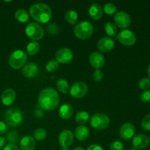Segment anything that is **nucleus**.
Listing matches in <instances>:
<instances>
[{"instance_id":"4","label":"nucleus","mask_w":150,"mask_h":150,"mask_svg":"<svg viewBox=\"0 0 150 150\" xmlns=\"http://www.w3.org/2000/svg\"><path fill=\"white\" fill-rule=\"evenodd\" d=\"M93 32V25L87 21H81L77 23L73 29L75 36L81 40H86L90 38Z\"/></svg>"},{"instance_id":"40","label":"nucleus","mask_w":150,"mask_h":150,"mask_svg":"<svg viewBox=\"0 0 150 150\" xmlns=\"http://www.w3.org/2000/svg\"><path fill=\"white\" fill-rule=\"evenodd\" d=\"M3 150H20V149H19L16 144H9L8 145L4 146V148L3 149Z\"/></svg>"},{"instance_id":"24","label":"nucleus","mask_w":150,"mask_h":150,"mask_svg":"<svg viewBox=\"0 0 150 150\" xmlns=\"http://www.w3.org/2000/svg\"><path fill=\"white\" fill-rule=\"evenodd\" d=\"M40 48V44L37 41H32L26 45V52L29 56H34L39 52Z\"/></svg>"},{"instance_id":"37","label":"nucleus","mask_w":150,"mask_h":150,"mask_svg":"<svg viewBox=\"0 0 150 150\" xmlns=\"http://www.w3.org/2000/svg\"><path fill=\"white\" fill-rule=\"evenodd\" d=\"M92 78L95 82H100L103 78V74L100 70H95L92 73Z\"/></svg>"},{"instance_id":"41","label":"nucleus","mask_w":150,"mask_h":150,"mask_svg":"<svg viewBox=\"0 0 150 150\" xmlns=\"http://www.w3.org/2000/svg\"><path fill=\"white\" fill-rule=\"evenodd\" d=\"M86 150H103V149L98 144H91L90 146H88Z\"/></svg>"},{"instance_id":"22","label":"nucleus","mask_w":150,"mask_h":150,"mask_svg":"<svg viewBox=\"0 0 150 150\" xmlns=\"http://www.w3.org/2000/svg\"><path fill=\"white\" fill-rule=\"evenodd\" d=\"M73 114V108L70 104H63L59 109V116L63 120H69L71 118Z\"/></svg>"},{"instance_id":"34","label":"nucleus","mask_w":150,"mask_h":150,"mask_svg":"<svg viewBox=\"0 0 150 150\" xmlns=\"http://www.w3.org/2000/svg\"><path fill=\"white\" fill-rule=\"evenodd\" d=\"M139 86L140 89L144 90H147L150 87V79L148 78H144L139 81Z\"/></svg>"},{"instance_id":"17","label":"nucleus","mask_w":150,"mask_h":150,"mask_svg":"<svg viewBox=\"0 0 150 150\" xmlns=\"http://www.w3.org/2000/svg\"><path fill=\"white\" fill-rule=\"evenodd\" d=\"M39 72L38 66L34 62H29L25 64L22 70L23 76L26 79H34L36 77Z\"/></svg>"},{"instance_id":"28","label":"nucleus","mask_w":150,"mask_h":150,"mask_svg":"<svg viewBox=\"0 0 150 150\" xmlns=\"http://www.w3.org/2000/svg\"><path fill=\"white\" fill-rule=\"evenodd\" d=\"M105 33L110 37H115L117 33V27L115 23L112 22H108L105 25Z\"/></svg>"},{"instance_id":"8","label":"nucleus","mask_w":150,"mask_h":150,"mask_svg":"<svg viewBox=\"0 0 150 150\" xmlns=\"http://www.w3.org/2000/svg\"><path fill=\"white\" fill-rule=\"evenodd\" d=\"M117 40L122 45L126 46H131L136 43V37L132 31L124 29L117 35Z\"/></svg>"},{"instance_id":"1","label":"nucleus","mask_w":150,"mask_h":150,"mask_svg":"<svg viewBox=\"0 0 150 150\" xmlns=\"http://www.w3.org/2000/svg\"><path fill=\"white\" fill-rule=\"evenodd\" d=\"M59 104V95L54 89L45 88L38 95V105L46 111H54Z\"/></svg>"},{"instance_id":"31","label":"nucleus","mask_w":150,"mask_h":150,"mask_svg":"<svg viewBox=\"0 0 150 150\" xmlns=\"http://www.w3.org/2000/svg\"><path fill=\"white\" fill-rule=\"evenodd\" d=\"M59 68V62L57 60H51L47 63L45 69L48 73H55Z\"/></svg>"},{"instance_id":"42","label":"nucleus","mask_w":150,"mask_h":150,"mask_svg":"<svg viewBox=\"0 0 150 150\" xmlns=\"http://www.w3.org/2000/svg\"><path fill=\"white\" fill-rule=\"evenodd\" d=\"M6 142H7L6 138H4L2 136H0V149H1V148H3L5 146Z\"/></svg>"},{"instance_id":"33","label":"nucleus","mask_w":150,"mask_h":150,"mask_svg":"<svg viewBox=\"0 0 150 150\" xmlns=\"http://www.w3.org/2000/svg\"><path fill=\"white\" fill-rule=\"evenodd\" d=\"M47 32L50 35H56L57 34L59 33V28L58 25L56 24L55 23H50L47 26Z\"/></svg>"},{"instance_id":"35","label":"nucleus","mask_w":150,"mask_h":150,"mask_svg":"<svg viewBox=\"0 0 150 150\" xmlns=\"http://www.w3.org/2000/svg\"><path fill=\"white\" fill-rule=\"evenodd\" d=\"M141 125H142V128L145 130H150V114L149 115H146V117H144V119L142 120V123H141Z\"/></svg>"},{"instance_id":"39","label":"nucleus","mask_w":150,"mask_h":150,"mask_svg":"<svg viewBox=\"0 0 150 150\" xmlns=\"http://www.w3.org/2000/svg\"><path fill=\"white\" fill-rule=\"evenodd\" d=\"M8 130V126L4 122L0 121V135L4 134Z\"/></svg>"},{"instance_id":"32","label":"nucleus","mask_w":150,"mask_h":150,"mask_svg":"<svg viewBox=\"0 0 150 150\" xmlns=\"http://www.w3.org/2000/svg\"><path fill=\"white\" fill-rule=\"evenodd\" d=\"M117 7H116V5L114 4H113V3H111V2H108V3H106V4L104 5L103 7V11L104 13H106L107 15H113L114 14V13H116V12H117Z\"/></svg>"},{"instance_id":"10","label":"nucleus","mask_w":150,"mask_h":150,"mask_svg":"<svg viewBox=\"0 0 150 150\" xmlns=\"http://www.w3.org/2000/svg\"><path fill=\"white\" fill-rule=\"evenodd\" d=\"M114 23L120 28H127L131 23V18L125 11L117 12L114 17Z\"/></svg>"},{"instance_id":"13","label":"nucleus","mask_w":150,"mask_h":150,"mask_svg":"<svg viewBox=\"0 0 150 150\" xmlns=\"http://www.w3.org/2000/svg\"><path fill=\"white\" fill-rule=\"evenodd\" d=\"M89 63L92 67L96 68V70H100L105 65V57L101 53L95 51L89 56Z\"/></svg>"},{"instance_id":"26","label":"nucleus","mask_w":150,"mask_h":150,"mask_svg":"<svg viewBox=\"0 0 150 150\" xmlns=\"http://www.w3.org/2000/svg\"><path fill=\"white\" fill-rule=\"evenodd\" d=\"M89 119V114H88L86 111H79L76 114V122L78 123V124L81 125H83L85 123H86L88 122Z\"/></svg>"},{"instance_id":"20","label":"nucleus","mask_w":150,"mask_h":150,"mask_svg":"<svg viewBox=\"0 0 150 150\" xmlns=\"http://www.w3.org/2000/svg\"><path fill=\"white\" fill-rule=\"evenodd\" d=\"M103 10L100 4L98 3H93L89 9V15L92 19L95 21H98L102 18Z\"/></svg>"},{"instance_id":"16","label":"nucleus","mask_w":150,"mask_h":150,"mask_svg":"<svg viewBox=\"0 0 150 150\" xmlns=\"http://www.w3.org/2000/svg\"><path fill=\"white\" fill-rule=\"evenodd\" d=\"M114 47V41L110 37L102 38L98 42V48L100 52H110Z\"/></svg>"},{"instance_id":"47","label":"nucleus","mask_w":150,"mask_h":150,"mask_svg":"<svg viewBox=\"0 0 150 150\" xmlns=\"http://www.w3.org/2000/svg\"><path fill=\"white\" fill-rule=\"evenodd\" d=\"M127 150H136V149H134V148H130V149H128Z\"/></svg>"},{"instance_id":"19","label":"nucleus","mask_w":150,"mask_h":150,"mask_svg":"<svg viewBox=\"0 0 150 150\" xmlns=\"http://www.w3.org/2000/svg\"><path fill=\"white\" fill-rule=\"evenodd\" d=\"M20 150H34L36 146V142L32 136H26L20 141Z\"/></svg>"},{"instance_id":"29","label":"nucleus","mask_w":150,"mask_h":150,"mask_svg":"<svg viewBox=\"0 0 150 150\" xmlns=\"http://www.w3.org/2000/svg\"><path fill=\"white\" fill-rule=\"evenodd\" d=\"M6 140L11 144H16L19 141V134L16 130H10L6 136Z\"/></svg>"},{"instance_id":"43","label":"nucleus","mask_w":150,"mask_h":150,"mask_svg":"<svg viewBox=\"0 0 150 150\" xmlns=\"http://www.w3.org/2000/svg\"><path fill=\"white\" fill-rule=\"evenodd\" d=\"M35 115L38 118H42L44 115L43 111H42V110H39V109L36 110V111H35Z\"/></svg>"},{"instance_id":"36","label":"nucleus","mask_w":150,"mask_h":150,"mask_svg":"<svg viewBox=\"0 0 150 150\" xmlns=\"http://www.w3.org/2000/svg\"><path fill=\"white\" fill-rule=\"evenodd\" d=\"M110 150H124V145L120 141H114L110 145Z\"/></svg>"},{"instance_id":"45","label":"nucleus","mask_w":150,"mask_h":150,"mask_svg":"<svg viewBox=\"0 0 150 150\" xmlns=\"http://www.w3.org/2000/svg\"><path fill=\"white\" fill-rule=\"evenodd\" d=\"M148 74H149V79H150V64H149V67H148Z\"/></svg>"},{"instance_id":"46","label":"nucleus","mask_w":150,"mask_h":150,"mask_svg":"<svg viewBox=\"0 0 150 150\" xmlns=\"http://www.w3.org/2000/svg\"><path fill=\"white\" fill-rule=\"evenodd\" d=\"M61 150H70L68 148H62Z\"/></svg>"},{"instance_id":"5","label":"nucleus","mask_w":150,"mask_h":150,"mask_svg":"<svg viewBox=\"0 0 150 150\" xmlns=\"http://www.w3.org/2000/svg\"><path fill=\"white\" fill-rule=\"evenodd\" d=\"M27 54L22 50H16L9 57L8 62L13 69H20L26 64Z\"/></svg>"},{"instance_id":"27","label":"nucleus","mask_w":150,"mask_h":150,"mask_svg":"<svg viewBox=\"0 0 150 150\" xmlns=\"http://www.w3.org/2000/svg\"><path fill=\"white\" fill-rule=\"evenodd\" d=\"M57 87L60 92L63 94H67L70 91L69 83L65 79H60L57 82Z\"/></svg>"},{"instance_id":"23","label":"nucleus","mask_w":150,"mask_h":150,"mask_svg":"<svg viewBox=\"0 0 150 150\" xmlns=\"http://www.w3.org/2000/svg\"><path fill=\"white\" fill-rule=\"evenodd\" d=\"M15 18L21 23H26L29 21V16L27 12L23 9H19L17 10L15 13Z\"/></svg>"},{"instance_id":"9","label":"nucleus","mask_w":150,"mask_h":150,"mask_svg":"<svg viewBox=\"0 0 150 150\" xmlns=\"http://www.w3.org/2000/svg\"><path fill=\"white\" fill-rule=\"evenodd\" d=\"M88 92V86L84 82L78 81L70 89V94L73 98H81Z\"/></svg>"},{"instance_id":"14","label":"nucleus","mask_w":150,"mask_h":150,"mask_svg":"<svg viewBox=\"0 0 150 150\" xmlns=\"http://www.w3.org/2000/svg\"><path fill=\"white\" fill-rule=\"evenodd\" d=\"M135 134V127L133 124L126 122L121 126L120 129V136L123 140L128 141L133 137Z\"/></svg>"},{"instance_id":"30","label":"nucleus","mask_w":150,"mask_h":150,"mask_svg":"<svg viewBox=\"0 0 150 150\" xmlns=\"http://www.w3.org/2000/svg\"><path fill=\"white\" fill-rule=\"evenodd\" d=\"M47 131L44 128L40 127V128L36 129L34 132V139L35 140L38 141V142H42L46 138Z\"/></svg>"},{"instance_id":"3","label":"nucleus","mask_w":150,"mask_h":150,"mask_svg":"<svg viewBox=\"0 0 150 150\" xmlns=\"http://www.w3.org/2000/svg\"><path fill=\"white\" fill-rule=\"evenodd\" d=\"M4 120L7 126H10L11 127H18L23 122V113L18 108H9L4 113Z\"/></svg>"},{"instance_id":"2","label":"nucleus","mask_w":150,"mask_h":150,"mask_svg":"<svg viewBox=\"0 0 150 150\" xmlns=\"http://www.w3.org/2000/svg\"><path fill=\"white\" fill-rule=\"evenodd\" d=\"M31 17L40 23H46L52 16L51 9L49 6L44 3H36L32 4L29 8Z\"/></svg>"},{"instance_id":"21","label":"nucleus","mask_w":150,"mask_h":150,"mask_svg":"<svg viewBox=\"0 0 150 150\" xmlns=\"http://www.w3.org/2000/svg\"><path fill=\"white\" fill-rule=\"evenodd\" d=\"M90 132L89 128L84 125H79L75 130V137L80 142H84L89 138Z\"/></svg>"},{"instance_id":"25","label":"nucleus","mask_w":150,"mask_h":150,"mask_svg":"<svg viewBox=\"0 0 150 150\" xmlns=\"http://www.w3.org/2000/svg\"><path fill=\"white\" fill-rule=\"evenodd\" d=\"M64 18L68 23L74 25L78 21V13L73 10H67L64 15Z\"/></svg>"},{"instance_id":"15","label":"nucleus","mask_w":150,"mask_h":150,"mask_svg":"<svg viewBox=\"0 0 150 150\" xmlns=\"http://www.w3.org/2000/svg\"><path fill=\"white\" fill-rule=\"evenodd\" d=\"M133 148L136 149H142L147 147L149 144V139L146 135L141 133L138 134L133 138Z\"/></svg>"},{"instance_id":"6","label":"nucleus","mask_w":150,"mask_h":150,"mask_svg":"<svg viewBox=\"0 0 150 150\" xmlns=\"http://www.w3.org/2000/svg\"><path fill=\"white\" fill-rule=\"evenodd\" d=\"M25 32L26 36L33 41L42 39L44 35L43 28L37 22H31L28 23L25 29Z\"/></svg>"},{"instance_id":"38","label":"nucleus","mask_w":150,"mask_h":150,"mask_svg":"<svg viewBox=\"0 0 150 150\" xmlns=\"http://www.w3.org/2000/svg\"><path fill=\"white\" fill-rule=\"evenodd\" d=\"M140 99L142 102L147 103L150 101V90H145L140 95Z\"/></svg>"},{"instance_id":"18","label":"nucleus","mask_w":150,"mask_h":150,"mask_svg":"<svg viewBox=\"0 0 150 150\" xmlns=\"http://www.w3.org/2000/svg\"><path fill=\"white\" fill-rule=\"evenodd\" d=\"M16 93L13 89H7L2 92L1 96V103L5 106H9L12 105L16 100Z\"/></svg>"},{"instance_id":"44","label":"nucleus","mask_w":150,"mask_h":150,"mask_svg":"<svg viewBox=\"0 0 150 150\" xmlns=\"http://www.w3.org/2000/svg\"><path fill=\"white\" fill-rule=\"evenodd\" d=\"M73 150H84V149H83V148H82V147H81V146H78V147L75 148V149Z\"/></svg>"},{"instance_id":"7","label":"nucleus","mask_w":150,"mask_h":150,"mask_svg":"<svg viewBox=\"0 0 150 150\" xmlns=\"http://www.w3.org/2000/svg\"><path fill=\"white\" fill-rule=\"evenodd\" d=\"M109 124V117L102 113L94 114L90 119V125L95 130H104L108 127Z\"/></svg>"},{"instance_id":"11","label":"nucleus","mask_w":150,"mask_h":150,"mask_svg":"<svg viewBox=\"0 0 150 150\" xmlns=\"http://www.w3.org/2000/svg\"><path fill=\"white\" fill-rule=\"evenodd\" d=\"M56 60L61 64H67L73 58V53L70 48H62L56 53Z\"/></svg>"},{"instance_id":"12","label":"nucleus","mask_w":150,"mask_h":150,"mask_svg":"<svg viewBox=\"0 0 150 150\" xmlns=\"http://www.w3.org/2000/svg\"><path fill=\"white\" fill-rule=\"evenodd\" d=\"M73 133L69 130H64L59 133L58 137V142L62 148H69L73 142Z\"/></svg>"}]
</instances>
